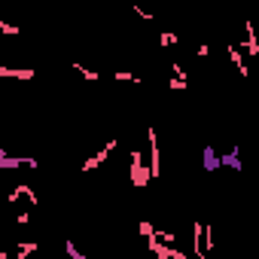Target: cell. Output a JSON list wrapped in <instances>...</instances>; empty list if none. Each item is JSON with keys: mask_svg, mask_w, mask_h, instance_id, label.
I'll list each match as a JSON object with an SVG mask.
<instances>
[{"mask_svg": "<svg viewBox=\"0 0 259 259\" xmlns=\"http://www.w3.org/2000/svg\"><path fill=\"white\" fill-rule=\"evenodd\" d=\"M201 247H205V253L217 247V244H213V226H205V241H201Z\"/></svg>", "mask_w": 259, "mask_h": 259, "instance_id": "12", "label": "cell"}, {"mask_svg": "<svg viewBox=\"0 0 259 259\" xmlns=\"http://www.w3.org/2000/svg\"><path fill=\"white\" fill-rule=\"evenodd\" d=\"M159 43L168 49V46H177V43H180V37H177L174 31H162V34H159Z\"/></svg>", "mask_w": 259, "mask_h": 259, "instance_id": "9", "label": "cell"}, {"mask_svg": "<svg viewBox=\"0 0 259 259\" xmlns=\"http://www.w3.org/2000/svg\"><path fill=\"white\" fill-rule=\"evenodd\" d=\"M195 55H198V58H210V46H207V43H201V46L195 49Z\"/></svg>", "mask_w": 259, "mask_h": 259, "instance_id": "17", "label": "cell"}, {"mask_svg": "<svg viewBox=\"0 0 259 259\" xmlns=\"http://www.w3.org/2000/svg\"><path fill=\"white\" fill-rule=\"evenodd\" d=\"M21 195H25V198L31 201V205H37V195H34V189H31L28 183H18V186L13 189V195H9V201H18Z\"/></svg>", "mask_w": 259, "mask_h": 259, "instance_id": "6", "label": "cell"}, {"mask_svg": "<svg viewBox=\"0 0 259 259\" xmlns=\"http://www.w3.org/2000/svg\"><path fill=\"white\" fill-rule=\"evenodd\" d=\"M171 259H192V256H186L183 250H177V247H171Z\"/></svg>", "mask_w": 259, "mask_h": 259, "instance_id": "19", "label": "cell"}, {"mask_svg": "<svg viewBox=\"0 0 259 259\" xmlns=\"http://www.w3.org/2000/svg\"><path fill=\"white\" fill-rule=\"evenodd\" d=\"M64 250H67V256H70V259H86L80 250H76V244H73V241H67V244H64Z\"/></svg>", "mask_w": 259, "mask_h": 259, "instance_id": "16", "label": "cell"}, {"mask_svg": "<svg viewBox=\"0 0 259 259\" xmlns=\"http://www.w3.org/2000/svg\"><path fill=\"white\" fill-rule=\"evenodd\" d=\"M73 70L83 76V80H88V83H98V73L95 70H88V67H83V64H73Z\"/></svg>", "mask_w": 259, "mask_h": 259, "instance_id": "10", "label": "cell"}, {"mask_svg": "<svg viewBox=\"0 0 259 259\" xmlns=\"http://www.w3.org/2000/svg\"><path fill=\"white\" fill-rule=\"evenodd\" d=\"M171 88H177V92H186V88H189V86H186L183 80H174V76H171Z\"/></svg>", "mask_w": 259, "mask_h": 259, "instance_id": "18", "label": "cell"}, {"mask_svg": "<svg viewBox=\"0 0 259 259\" xmlns=\"http://www.w3.org/2000/svg\"><path fill=\"white\" fill-rule=\"evenodd\" d=\"M13 168H40L37 159H9L6 150H0V171H13Z\"/></svg>", "mask_w": 259, "mask_h": 259, "instance_id": "4", "label": "cell"}, {"mask_svg": "<svg viewBox=\"0 0 259 259\" xmlns=\"http://www.w3.org/2000/svg\"><path fill=\"white\" fill-rule=\"evenodd\" d=\"M146 140H150V171H153V180H159V174H162V153H159V138H155L153 125H146Z\"/></svg>", "mask_w": 259, "mask_h": 259, "instance_id": "2", "label": "cell"}, {"mask_svg": "<svg viewBox=\"0 0 259 259\" xmlns=\"http://www.w3.org/2000/svg\"><path fill=\"white\" fill-rule=\"evenodd\" d=\"M16 223H18V226H28V223H31V217H28V213H18V217H16Z\"/></svg>", "mask_w": 259, "mask_h": 259, "instance_id": "20", "label": "cell"}, {"mask_svg": "<svg viewBox=\"0 0 259 259\" xmlns=\"http://www.w3.org/2000/svg\"><path fill=\"white\" fill-rule=\"evenodd\" d=\"M37 76V70L34 67H6V64H0V80H34Z\"/></svg>", "mask_w": 259, "mask_h": 259, "instance_id": "3", "label": "cell"}, {"mask_svg": "<svg viewBox=\"0 0 259 259\" xmlns=\"http://www.w3.org/2000/svg\"><path fill=\"white\" fill-rule=\"evenodd\" d=\"M171 73H174V80H183V83H186V76H189V73L183 70V64H180V61H171Z\"/></svg>", "mask_w": 259, "mask_h": 259, "instance_id": "14", "label": "cell"}, {"mask_svg": "<svg viewBox=\"0 0 259 259\" xmlns=\"http://www.w3.org/2000/svg\"><path fill=\"white\" fill-rule=\"evenodd\" d=\"M229 58L235 61V67H238V73H241L244 80H247V76H250V67L244 64V58H241V52H238V46H229Z\"/></svg>", "mask_w": 259, "mask_h": 259, "instance_id": "7", "label": "cell"}, {"mask_svg": "<svg viewBox=\"0 0 259 259\" xmlns=\"http://www.w3.org/2000/svg\"><path fill=\"white\" fill-rule=\"evenodd\" d=\"M128 171H131V186H138V189H143L153 180V171L143 165V153L140 150H131V168Z\"/></svg>", "mask_w": 259, "mask_h": 259, "instance_id": "1", "label": "cell"}, {"mask_svg": "<svg viewBox=\"0 0 259 259\" xmlns=\"http://www.w3.org/2000/svg\"><path fill=\"white\" fill-rule=\"evenodd\" d=\"M138 229H140V235H143L146 241L155 238V229H153V223H150V220H140V226H138Z\"/></svg>", "mask_w": 259, "mask_h": 259, "instance_id": "11", "label": "cell"}, {"mask_svg": "<svg viewBox=\"0 0 259 259\" xmlns=\"http://www.w3.org/2000/svg\"><path fill=\"white\" fill-rule=\"evenodd\" d=\"M21 28L18 25H9V21H0V34H6V37H16Z\"/></svg>", "mask_w": 259, "mask_h": 259, "instance_id": "15", "label": "cell"}, {"mask_svg": "<svg viewBox=\"0 0 259 259\" xmlns=\"http://www.w3.org/2000/svg\"><path fill=\"white\" fill-rule=\"evenodd\" d=\"M0 259H9V253H6V250H0Z\"/></svg>", "mask_w": 259, "mask_h": 259, "instance_id": "21", "label": "cell"}, {"mask_svg": "<svg viewBox=\"0 0 259 259\" xmlns=\"http://www.w3.org/2000/svg\"><path fill=\"white\" fill-rule=\"evenodd\" d=\"M107 155H110L107 150H101L98 155H92V159H86V162H83V171H95L98 165H104V162H107Z\"/></svg>", "mask_w": 259, "mask_h": 259, "instance_id": "8", "label": "cell"}, {"mask_svg": "<svg viewBox=\"0 0 259 259\" xmlns=\"http://www.w3.org/2000/svg\"><path fill=\"white\" fill-rule=\"evenodd\" d=\"M113 80H116V83H140V76H134V73H125V70H119V73H113Z\"/></svg>", "mask_w": 259, "mask_h": 259, "instance_id": "13", "label": "cell"}, {"mask_svg": "<svg viewBox=\"0 0 259 259\" xmlns=\"http://www.w3.org/2000/svg\"><path fill=\"white\" fill-rule=\"evenodd\" d=\"M244 34H247V40H244V49H247V55H259V37H256V25L253 21H244Z\"/></svg>", "mask_w": 259, "mask_h": 259, "instance_id": "5", "label": "cell"}]
</instances>
